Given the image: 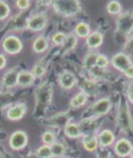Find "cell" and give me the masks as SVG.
<instances>
[{"label": "cell", "instance_id": "6da1fadb", "mask_svg": "<svg viewBox=\"0 0 133 158\" xmlns=\"http://www.w3.org/2000/svg\"><path fill=\"white\" fill-rule=\"evenodd\" d=\"M52 88L49 83H43L35 91L36 107L38 111H44L49 106L52 100Z\"/></svg>", "mask_w": 133, "mask_h": 158}, {"label": "cell", "instance_id": "7a4b0ae2", "mask_svg": "<svg viewBox=\"0 0 133 158\" xmlns=\"http://www.w3.org/2000/svg\"><path fill=\"white\" fill-rule=\"evenodd\" d=\"M54 8L60 15L72 16L80 12V4L78 1H55Z\"/></svg>", "mask_w": 133, "mask_h": 158}, {"label": "cell", "instance_id": "3957f363", "mask_svg": "<svg viewBox=\"0 0 133 158\" xmlns=\"http://www.w3.org/2000/svg\"><path fill=\"white\" fill-rule=\"evenodd\" d=\"M117 29L120 34H130L133 31V15L130 13L120 15L117 20Z\"/></svg>", "mask_w": 133, "mask_h": 158}, {"label": "cell", "instance_id": "277c9868", "mask_svg": "<svg viewBox=\"0 0 133 158\" xmlns=\"http://www.w3.org/2000/svg\"><path fill=\"white\" fill-rule=\"evenodd\" d=\"M112 64L115 68L123 72L132 64L129 57L123 53H118L114 56Z\"/></svg>", "mask_w": 133, "mask_h": 158}, {"label": "cell", "instance_id": "5b68a950", "mask_svg": "<svg viewBox=\"0 0 133 158\" xmlns=\"http://www.w3.org/2000/svg\"><path fill=\"white\" fill-rule=\"evenodd\" d=\"M46 16L43 14H39L33 16L27 22V27L32 31H37L43 29L46 26Z\"/></svg>", "mask_w": 133, "mask_h": 158}, {"label": "cell", "instance_id": "8992f818", "mask_svg": "<svg viewBox=\"0 0 133 158\" xmlns=\"http://www.w3.org/2000/svg\"><path fill=\"white\" fill-rule=\"evenodd\" d=\"M3 48L6 52L11 54H15L20 52L22 43L20 40L15 36H9L3 42Z\"/></svg>", "mask_w": 133, "mask_h": 158}, {"label": "cell", "instance_id": "52a82bcc", "mask_svg": "<svg viewBox=\"0 0 133 158\" xmlns=\"http://www.w3.org/2000/svg\"><path fill=\"white\" fill-rule=\"evenodd\" d=\"M118 124L121 128L128 130L131 126V120L129 110L125 106L121 107L118 115Z\"/></svg>", "mask_w": 133, "mask_h": 158}, {"label": "cell", "instance_id": "ba28073f", "mask_svg": "<svg viewBox=\"0 0 133 158\" xmlns=\"http://www.w3.org/2000/svg\"><path fill=\"white\" fill-rule=\"evenodd\" d=\"M27 143V137L24 132L17 131L11 138V146L15 149L23 148Z\"/></svg>", "mask_w": 133, "mask_h": 158}, {"label": "cell", "instance_id": "9c48e42d", "mask_svg": "<svg viewBox=\"0 0 133 158\" xmlns=\"http://www.w3.org/2000/svg\"><path fill=\"white\" fill-rule=\"evenodd\" d=\"M111 107V102L108 98H103L95 103L92 110L97 114H103L109 111Z\"/></svg>", "mask_w": 133, "mask_h": 158}, {"label": "cell", "instance_id": "30bf717a", "mask_svg": "<svg viewBox=\"0 0 133 158\" xmlns=\"http://www.w3.org/2000/svg\"><path fill=\"white\" fill-rule=\"evenodd\" d=\"M59 82L63 88L70 89L75 84L76 77L72 73L65 71L62 72L59 76Z\"/></svg>", "mask_w": 133, "mask_h": 158}, {"label": "cell", "instance_id": "8fae6325", "mask_svg": "<svg viewBox=\"0 0 133 158\" xmlns=\"http://www.w3.org/2000/svg\"><path fill=\"white\" fill-rule=\"evenodd\" d=\"M116 151L119 156H126L132 151V146L128 141L122 139L116 144Z\"/></svg>", "mask_w": 133, "mask_h": 158}, {"label": "cell", "instance_id": "7c38bea8", "mask_svg": "<svg viewBox=\"0 0 133 158\" xmlns=\"http://www.w3.org/2000/svg\"><path fill=\"white\" fill-rule=\"evenodd\" d=\"M102 40H103V36L101 33L94 32L88 36L86 42L88 46L95 48L99 47L102 44Z\"/></svg>", "mask_w": 133, "mask_h": 158}, {"label": "cell", "instance_id": "4fadbf2b", "mask_svg": "<svg viewBox=\"0 0 133 158\" xmlns=\"http://www.w3.org/2000/svg\"><path fill=\"white\" fill-rule=\"evenodd\" d=\"M32 73L27 71H22L18 75V83L21 86H28L31 85L34 80Z\"/></svg>", "mask_w": 133, "mask_h": 158}, {"label": "cell", "instance_id": "5bb4252c", "mask_svg": "<svg viewBox=\"0 0 133 158\" xmlns=\"http://www.w3.org/2000/svg\"><path fill=\"white\" fill-rule=\"evenodd\" d=\"M24 113H25V107L22 104H19L9 109L8 117L12 120H18L23 116Z\"/></svg>", "mask_w": 133, "mask_h": 158}, {"label": "cell", "instance_id": "9a60e30c", "mask_svg": "<svg viewBox=\"0 0 133 158\" xmlns=\"http://www.w3.org/2000/svg\"><path fill=\"white\" fill-rule=\"evenodd\" d=\"M18 75L19 73L16 71H11L8 72L4 77L3 82L6 87H12L18 83Z\"/></svg>", "mask_w": 133, "mask_h": 158}, {"label": "cell", "instance_id": "2e32d148", "mask_svg": "<svg viewBox=\"0 0 133 158\" xmlns=\"http://www.w3.org/2000/svg\"><path fill=\"white\" fill-rule=\"evenodd\" d=\"M114 140V135L113 133L108 130L102 131L99 136V141L102 146H108L112 143Z\"/></svg>", "mask_w": 133, "mask_h": 158}, {"label": "cell", "instance_id": "e0dca14e", "mask_svg": "<svg viewBox=\"0 0 133 158\" xmlns=\"http://www.w3.org/2000/svg\"><path fill=\"white\" fill-rule=\"evenodd\" d=\"M87 94L84 93H80L76 95L71 102V105L73 107H79L86 102Z\"/></svg>", "mask_w": 133, "mask_h": 158}, {"label": "cell", "instance_id": "ac0fdd59", "mask_svg": "<svg viewBox=\"0 0 133 158\" xmlns=\"http://www.w3.org/2000/svg\"><path fill=\"white\" fill-rule=\"evenodd\" d=\"M48 47V42L44 37H39L34 42L33 49L36 52H43Z\"/></svg>", "mask_w": 133, "mask_h": 158}, {"label": "cell", "instance_id": "d6986e66", "mask_svg": "<svg viewBox=\"0 0 133 158\" xmlns=\"http://www.w3.org/2000/svg\"><path fill=\"white\" fill-rule=\"evenodd\" d=\"M80 129L78 126L71 124H69L65 127V133L66 135L70 137H77L80 135Z\"/></svg>", "mask_w": 133, "mask_h": 158}, {"label": "cell", "instance_id": "ffe728a7", "mask_svg": "<svg viewBox=\"0 0 133 158\" xmlns=\"http://www.w3.org/2000/svg\"><path fill=\"white\" fill-rule=\"evenodd\" d=\"M84 144L88 150L93 151L97 147V141L95 137L88 135L84 138Z\"/></svg>", "mask_w": 133, "mask_h": 158}, {"label": "cell", "instance_id": "44dd1931", "mask_svg": "<svg viewBox=\"0 0 133 158\" xmlns=\"http://www.w3.org/2000/svg\"><path fill=\"white\" fill-rule=\"evenodd\" d=\"M75 31L80 37H86L89 35V27L86 23H80L76 26Z\"/></svg>", "mask_w": 133, "mask_h": 158}, {"label": "cell", "instance_id": "7402d4cb", "mask_svg": "<svg viewBox=\"0 0 133 158\" xmlns=\"http://www.w3.org/2000/svg\"><path fill=\"white\" fill-rule=\"evenodd\" d=\"M77 43L76 38L74 35H69L66 36L65 41L63 43V50L65 51H69L72 49H73Z\"/></svg>", "mask_w": 133, "mask_h": 158}, {"label": "cell", "instance_id": "603a6c76", "mask_svg": "<svg viewBox=\"0 0 133 158\" xmlns=\"http://www.w3.org/2000/svg\"><path fill=\"white\" fill-rule=\"evenodd\" d=\"M108 12L112 15H118L122 10V6L118 2H111L107 6Z\"/></svg>", "mask_w": 133, "mask_h": 158}, {"label": "cell", "instance_id": "cb8c5ba5", "mask_svg": "<svg viewBox=\"0 0 133 158\" xmlns=\"http://www.w3.org/2000/svg\"><path fill=\"white\" fill-rule=\"evenodd\" d=\"M68 121V116L66 114H62L54 117L51 120V123L54 126H61L65 124Z\"/></svg>", "mask_w": 133, "mask_h": 158}, {"label": "cell", "instance_id": "d4e9b609", "mask_svg": "<svg viewBox=\"0 0 133 158\" xmlns=\"http://www.w3.org/2000/svg\"><path fill=\"white\" fill-rule=\"evenodd\" d=\"M108 64V60L107 58L102 56V55H100V56H97L95 60V65L97 66L99 69H104L106 67Z\"/></svg>", "mask_w": 133, "mask_h": 158}, {"label": "cell", "instance_id": "484cf974", "mask_svg": "<svg viewBox=\"0 0 133 158\" xmlns=\"http://www.w3.org/2000/svg\"><path fill=\"white\" fill-rule=\"evenodd\" d=\"M38 154L41 158H50L52 156L51 148L46 146L41 147L38 150Z\"/></svg>", "mask_w": 133, "mask_h": 158}, {"label": "cell", "instance_id": "4316f807", "mask_svg": "<svg viewBox=\"0 0 133 158\" xmlns=\"http://www.w3.org/2000/svg\"><path fill=\"white\" fill-rule=\"evenodd\" d=\"M84 90L86 94H94L97 91V87L95 84L92 82H86L84 84Z\"/></svg>", "mask_w": 133, "mask_h": 158}, {"label": "cell", "instance_id": "83f0119b", "mask_svg": "<svg viewBox=\"0 0 133 158\" xmlns=\"http://www.w3.org/2000/svg\"><path fill=\"white\" fill-rule=\"evenodd\" d=\"M124 50L127 56L133 57V36L126 42Z\"/></svg>", "mask_w": 133, "mask_h": 158}, {"label": "cell", "instance_id": "f1b7e54d", "mask_svg": "<svg viewBox=\"0 0 133 158\" xmlns=\"http://www.w3.org/2000/svg\"><path fill=\"white\" fill-rule=\"evenodd\" d=\"M45 69L41 64H36L32 70V74L34 77H41L43 76L45 72Z\"/></svg>", "mask_w": 133, "mask_h": 158}, {"label": "cell", "instance_id": "f546056e", "mask_svg": "<svg viewBox=\"0 0 133 158\" xmlns=\"http://www.w3.org/2000/svg\"><path fill=\"white\" fill-rule=\"evenodd\" d=\"M66 36L62 33H58L57 34H56L53 36L52 40L53 42L57 45H62L63 44V43L65 41Z\"/></svg>", "mask_w": 133, "mask_h": 158}, {"label": "cell", "instance_id": "4dcf8cb0", "mask_svg": "<svg viewBox=\"0 0 133 158\" xmlns=\"http://www.w3.org/2000/svg\"><path fill=\"white\" fill-rule=\"evenodd\" d=\"M52 154L55 156H61L64 152V147L62 144H54L51 148Z\"/></svg>", "mask_w": 133, "mask_h": 158}, {"label": "cell", "instance_id": "1f68e13d", "mask_svg": "<svg viewBox=\"0 0 133 158\" xmlns=\"http://www.w3.org/2000/svg\"><path fill=\"white\" fill-rule=\"evenodd\" d=\"M9 13V9L7 4L0 2V19H3L7 17Z\"/></svg>", "mask_w": 133, "mask_h": 158}, {"label": "cell", "instance_id": "d6a6232c", "mask_svg": "<svg viewBox=\"0 0 133 158\" xmlns=\"http://www.w3.org/2000/svg\"><path fill=\"white\" fill-rule=\"evenodd\" d=\"M43 141L46 144H53L54 142V136L51 132H46L43 135Z\"/></svg>", "mask_w": 133, "mask_h": 158}, {"label": "cell", "instance_id": "836d02e7", "mask_svg": "<svg viewBox=\"0 0 133 158\" xmlns=\"http://www.w3.org/2000/svg\"><path fill=\"white\" fill-rule=\"evenodd\" d=\"M127 94L129 100L133 104V81L130 83L129 85L127 90Z\"/></svg>", "mask_w": 133, "mask_h": 158}, {"label": "cell", "instance_id": "e575fe53", "mask_svg": "<svg viewBox=\"0 0 133 158\" xmlns=\"http://www.w3.org/2000/svg\"><path fill=\"white\" fill-rule=\"evenodd\" d=\"M17 5L19 8L25 9H28V7L29 6V1H18Z\"/></svg>", "mask_w": 133, "mask_h": 158}, {"label": "cell", "instance_id": "d590c367", "mask_svg": "<svg viewBox=\"0 0 133 158\" xmlns=\"http://www.w3.org/2000/svg\"><path fill=\"white\" fill-rule=\"evenodd\" d=\"M125 74L129 78H133V64H132L125 71Z\"/></svg>", "mask_w": 133, "mask_h": 158}, {"label": "cell", "instance_id": "8d00e7d4", "mask_svg": "<svg viewBox=\"0 0 133 158\" xmlns=\"http://www.w3.org/2000/svg\"><path fill=\"white\" fill-rule=\"evenodd\" d=\"M5 64V59L3 56L0 55V69L3 68Z\"/></svg>", "mask_w": 133, "mask_h": 158}, {"label": "cell", "instance_id": "74e56055", "mask_svg": "<svg viewBox=\"0 0 133 158\" xmlns=\"http://www.w3.org/2000/svg\"><path fill=\"white\" fill-rule=\"evenodd\" d=\"M131 157H132V158H133V149L131 151Z\"/></svg>", "mask_w": 133, "mask_h": 158}, {"label": "cell", "instance_id": "f35d334b", "mask_svg": "<svg viewBox=\"0 0 133 158\" xmlns=\"http://www.w3.org/2000/svg\"><path fill=\"white\" fill-rule=\"evenodd\" d=\"M0 158H3V156L1 153H0Z\"/></svg>", "mask_w": 133, "mask_h": 158}]
</instances>
